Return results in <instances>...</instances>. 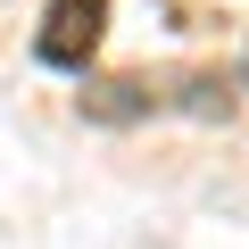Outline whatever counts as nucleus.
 <instances>
[{"label": "nucleus", "instance_id": "nucleus-1", "mask_svg": "<svg viewBox=\"0 0 249 249\" xmlns=\"http://www.w3.org/2000/svg\"><path fill=\"white\" fill-rule=\"evenodd\" d=\"M100 25H108V0H58L42 42H34V58L58 67V75H83V58L100 50Z\"/></svg>", "mask_w": 249, "mask_h": 249}, {"label": "nucleus", "instance_id": "nucleus-2", "mask_svg": "<svg viewBox=\"0 0 249 249\" xmlns=\"http://www.w3.org/2000/svg\"><path fill=\"white\" fill-rule=\"evenodd\" d=\"M150 108H158V91L133 83V75H116V83H91V91H83V116H100V124H133V116H150Z\"/></svg>", "mask_w": 249, "mask_h": 249}]
</instances>
